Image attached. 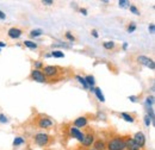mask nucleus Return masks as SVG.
<instances>
[{
    "label": "nucleus",
    "instance_id": "obj_1",
    "mask_svg": "<svg viewBox=\"0 0 155 150\" xmlns=\"http://www.w3.org/2000/svg\"><path fill=\"white\" fill-rule=\"evenodd\" d=\"M106 150H127L125 139L122 136H114L106 143Z\"/></svg>",
    "mask_w": 155,
    "mask_h": 150
},
{
    "label": "nucleus",
    "instance_id": "obj_2",
    "mask_svg": "<svg viewBox=\"0 0 155 150\" xmlns=\"http://www.w3.org/2000/svg\"><path fill=\"white\" fill-rule=\"evenodd\" d=\"M53 142H54V137L45 133V132H37L34 136V143L38 147H42V148L50 145Z\"/></svg>",
    "mask_w": 155,
    "mask_h": 150
},
{
    "label": "nucleus",
    "instance_id": "obj_3",
    "mask_svg": "<svg viewBox=\"0 0 155 150\" xmlns=\"http://www.w3.org/2000/svg\"><path fill=\"white\" fill-rule=\"evenodd\" d=\"M42 72H43V74L45 75L47 79H54L58 75L64 74L66 69L58 67V66H44L42 68Z\"/></svg>",
    "mask_w": 155,
    "mask_h": 150
},
{
    "label": "nucleus",
    "instance_id": "obj_4",
    "mask_svg": "<svg viewBox=\"0 0 155 150\" xmlns=\"http://www.w3.org/2000/svg\"><path fill=\"white\" fill-rule=\"evenodd\" d=\"M36 125L39 129H50V128L54 126V120L50 117L41 114L36 118Z\"/></svg>",
    "mask_w": 155,
    "mask_h": 150
},
{
    "label": "nucleus",
    "instance_id": "obj_5",
    "mask_svg": "<svg viewBox=\"0 0 155 150\" xmlns=\"http://www.w3.org/2000/svg\"><path fill=\"white\" fill-rule=\"evenodd\" d=\"M136 62L146 68H149L150 70H154L155 69V62L153 58L148 56H144V55H140V56L136 57Z\"/></svg>",
    "mask_w": 155,
    "mask_h": 150
},
{
    "label": "nucleus",
    "instance_id": "obj_6",
    "mask_svg": "<svg viewBox=\"0 0 155 150\" xmlns=\"http://www.w3.org/2000/svg\"><path fill=\"white\" fill-rule=\"evenodd\" d=\"M30 79H31L32 81L39 82V83H45V82H48V79L45 77V75L43 74V72L39 70V69H32L31 73H30Z\"/></svg>",
    "mask_w": 155,
    "mask_h": 150
},
{
    "label": "nucleus",
    "instance_id": "obj_7",
    "mask_svg": "<svg viewBox=\"0 0 155 150\" xmlns=\"http://www.w3.org/2000/svg\"><path fill=\"white\" fill-rule=\"evenodd\" d=\"M68 133H69V136L72 137V138H75L78 142H82V139H84V136H85V132H82L80 129H78L75 126H69L68 128Z\"/></svg>",
    "mask_w": 155,
    "mask_h": 150
},
{
    "label": "nucleus",
    "instance_id": "obj_8",
    "mask_svg": "<svg viewBox=\"0 0 155 150\" xmlns=\"http://www.w3.org/2000/svg\"><path fill=\"white\" fill-rule=\"evenodd\" d=\"M94 141H96V135H94V132L88 131L85 133L84 139H82V142H81V145L85 147V148H88V147H91V145L94 143Z\"/></svg>",
    "mask_w": 155,
    "mask_h": 150
},
{
    "label": "nucleus",
    "instance_id": "obj_9",
    "mask_svg": "<svg viewBox=\"0 0 155 150\" xmlns=\"http://www.w3.org/2000/svg\"><path fill=\"white\" fill-rule=\"evenodd\" d=\"M88 124V118L86 116H80L74 119L73 122V126H75L78 129H81V128H86Z\"/></svg>",
    "mask_w": 155,
    "mask_h": 150
},
{
    "label": "nucleus",
    "instance_id": "obj_10",
    "mask_svg": "<svg viewBox=\"0 0 155 150\" xmlns=\"http://www.w3.org/2000/svg\"><path fill=\"white\" fill-rule=\"evenodd\" d=\"M133 139L135 141L136 143L141 147V148H143L144 145H146V142H147V139H146V136H144V133L142 131H137L134 133V136H133Z\"/></svg>",
    "mask_w": 155,
    "mask_h": 150
},
{
    "label": "nucleus",
    "instance_id": "obj_11",
    "mask_svg": "<svg viewBox=\"0 0 155 150\" xmlns=\"http://www.w3.org/2000/svg\"><path fill=\"white\" fill-rule=\"evenodd\" d=\"M125 139V149L127 150H142V148L133 139V137H124Z\"/></svg>",
    "mask_w": 155,
    "mask_h": 150
},
{
    "label": "nucleus",
    "instance_id": "obj_12",
    "mask_svg": "<svg viewBox=\"0 0 155 150\" xmlns=\"http://www.w3.org/2000/svg\"><path fill=\"white\" fill-rule=\"evenodd\" d=\"M21 35H23V30L19 28H16V26L10 28L8 31H7V36L11 39H18V38L21 37Z\"/></svg>",
    "mask_w": 155,
    "mask_h": 150
},
{
    "label": "nucleus",
    "instance_id": "obj_13",
    "mask_svg": "<svg viewBox=\"0 0 155 150\" xmlns=\"http://www.w3.org/2000/svg\"><path fill=\"white\" fill-rule=\"evenodd\" d=\"M93 149L96 150H106V143L103 139H97L93 143Z\"/></svg>",
    "mask_w": 155,
    "mask_h": 150
},
{
    "label": "nucleus",
    "instance_id": "obj_14",
    "mask_svg": "<svg viewBox=\"0 0 155 150\" xmlns=\"http://www.w3.org/2000/svg\"><path fill=\"white\" fill-rule=\"evenodd\" d=\"M23 44H24L26 48H29L30 50H37V49H38V44L35 43L34 41H30V39H25V41L23 42Z\"/></svg>",
    "mask_w": 155,
    "mask_h": 150
},
{
    "label": "nucleus",
    "instance_id": "obj_15",
    "mask_svg": "<svg viewBox=\"0 0 155 150\" xmlns=\"http://www.w3.org/2000/svg\"><path fill=\"white\" fill-rule=\"evenodd\" d=\"M103 48L105 50H114L116 48V42H114V41H105L103 43Z\"/></svg>",
    "mask_w": 155,
    "mask_h": 150
},
{
    "label": "nucleus",
    "instance_id": "obj_16",
    "mask_svg": "<svg viewBox=\"0 0 155 150\" xmlns=\"http://www.w3.org/2000/svg\"><path fill=\"white\" fill-rule=\"evenodd\" d=\"M127 123H134L135 122V117L133 116V114H130V113H127V112H122L119 114Z\"/></svg>",
    "mask_w": 155,
    "mask_h": 150
},
{
    "label": "nucleus",
    "instance_id": "obj_17",
    "mask_svg": "<svg viewBox=\"0 0 155 150\" xmlns=\"http://www.w3.org/2000/svg\"><path fill=\"white\" fill-rule=\"evenodd\" d=\"M25 143V139L23 138V137H20V136H17V137H15V139H13V142H12V145L15 147V148H18L20 145H23Z\"/></svg>",
    "mask_w": 155,
    "mask_h": 150
},
{
    "label": "nucleus",
    "instance_id": "obj_18",
    "mask_svg": "<svg viewBox=\"0 0 155 150\" xmlns=\"http://www.w3.org/2000/svg\"><path fill=\"white\" fill-rule=\"evenodd\" d=\"M93 93L96 94V96H97L98 100H99L100 103H105V96H104V94H103V92H101V88H99V87H96Z\"/></svg>",
    "mask_w": 155,
    "mask_h": 150
},
{
    "label": "nucleus",
    "instance_id": "obj_19",
    "mask_svg": "<svg viewBox=\"0 0 155 150\" xmlns=\"http://www.w3.org/2000/svg\"><path fill=\"white\" fill-rule=\"evenodd\" d=\"M85 81L87 82L88 88H90V87H94L96 81H94V76H93V75H86V76H85Z\"/></svg>",
    "mask_w": 155,
    "mask_h": 150
},
{
    "label": "nucleus",
    "instance_id": "obj_20",
    "mask_svg": "<svg viewBox=\"0 0 155 150\" xmlns=\"http://www.w3.org/2000/svg\"><path fill=\"white\" fill-rule=\"evenodd\" d=\"M43 35V31L41 30V29H34V30H31L30 31V34H29V36L31 38H37L39 36H42Z\"/></svg>",
    "mask_w": 155,
    "mask_h": 150
},
{
    "label": "nucleus",
    "instance_id": "obj_21",
    "mask_svg": "<svg viewBox=\"0 0 155 150\" xmlns=\"http://www.w3.org/2000/svg\"><path fill=\"white\" fill-rule=\"evenodd\" d=\"M146 112H147V114H146V116H148V117L150 118V120H152V124H154V120H155L154 109H153V107H146Z\"/></svg>",
    "mask_w": 155,
    "mask_h": 150
},
{
    "label": "nucleus",
    "instance_id": "obj_22",
    "mask_svg": "<svg viewBox=\"0 0 155 150\" xmlns=\"http://www.w3.org/2000/svg\"><path fill=\"white\" fill-rule=\"evenodd\" d=\"M144 105L146 107H153L154 105V95H148L144 100Z\"/></svg>",
    "mask_w": 155,
    "mask_h": 150
},
{
    "label": "nucleus",
    "instance_id": "obj_23",
    "mask_svg": "<svg viewBox=\"0 0 155 150\" xmlns=\"http://www.w3.org/2000/svg\"><path fill=\"white\" fill-rule=\"evenodd\" d=\"M50 56L55 57V58H63L64 57V53L61 51V50H53L50 53Z\"/></svg>",
    "mask_w": 155,
    "mask_h": 150
},
{
    "label": "nucleus",
    "instance_id": "obj_24",
    "mask_svg": "<svg viewBox=\"0 0 155 150\" xmlns=\"http://www.w3.org/2000/svg\"><path fill=\"white\" fill-rule=\"evenodd\" d=\"M75 79L79 81V83L82 85V87H84L85 90H88V86H87V82L85 81V77H82L81 75H75Z\"/></svg>",
    "mask_w": 155,
    "mask_h": 150
},
{
    "label": "nucleus",
    "instance_id": "obj_25",
    "mask_svg": "<svg viewBox=\"0 0 155 150\" xmlns=\"http://www.w3.org/2000/svg\"><path fill=\"white\" fill-rule=\"evenodd\" d=\"M64 37H66V39L67 41H69V42H75V36L72 34V32H69V31H67L66 34H64Z\"/></svg>",
    "mask_w": 155,
    "mask_h": 150
},
{
    "label": "nucleus",
    "instance_id": "obj_26",
    "mask_svg": "<svg viewBox=\"0 0 155 150\" xmlns=\"http://www.w3.org/2000/svg\"><path fill=\"white\" fill-rule=\"evenodd\" d=\"M127 31H128L129 34L135 32V31H136V24H135V23H130V24L127 26Z\"/></svg>",
    "mask_w": 155,
    "mask_h": 150
},
{
    "label": "nucleus",
    "instance_id": "obj_27",
    "mask_svg": "<svg viewBox=\"0 0 155 150\" xmlns=\"http://www.w3.org/2000/svg\"><path fill=\"white\" fill-rule=\"evenodd\" d=\"M44 67V63L42 61H35L34 62V69H39L42 70V68Z\"/></svg>",
    "mask_w": 155,
    "mask_h": 150
},
{
    "label": "nucleus",
    "instance_id": "obj_28",
    "mask_svg": "<svg viewBox=\"0 0 155 150\" xmlns=\"http://www.w3.org/2000/svg\"><path fill=\"white\" fill-rule=\"evenodd\" d=\"M10 120H8V117L6 116V114H4V113H0V123L1 124H7Z\"/></svg>",
    "mask_w": 155,
    "mask_h": 150
},
{
    "label": "nucleus",
    "instance_id": "obj_29",
    "mask_svg": "<svg viewBox=\"0 0 155 150\" xmlns=\"http://www.w3.org/2000/svg\"><path fill=\"white\" fill-rule=\"evenodd\" d=\"M129 10H130L131 13H134L136 16H140V10L136 7L135 5H130V6H129Z\"/></svg>",
    "mask_w": 155,
    "mask_h": 150
},
{
    "label": "nucleus",
    "instance_id": "obj_30",
    "mask_svg": "<svg viewBox=\"0 0 155 150\" xmlns=\"http://www.w3.org/2000/svg\"><path fill=\"white\" fill-rule=\"evenodd\" d=\"M118 5H119V7L124 8V7H127V6H130V2L127 1V0H119V1H118Z\"/></svg>",
    "mask_w": 155,
    "mask_h": 150
},
{
    "label": "nucleus",
    "instance_id": "obj_31",
    "mask_svg": "<svg viewBox=\"0 0 155 150\" xmlns=\"http://www.w3.org/2000/svg\"><path fill=\"white\" fill-rule=\"evenodd\" d=\"M143 122H144V125H146L147 128H149L150 124H152V120H150V118H149L148 116H144V117H143Z\"/></svg>",
    "mask_w": 155,
    "mask_h": 150
},
{
    "label": "nucleus",
    "instance_id": "obj_32",
    "mask_svg": "<svg viewBox=\"0 0 155 150\" xmlns=\"http://www.w3.org/2000/svg\"><path fill=\"white\" fill-rule=\"evenodd\" d=\"M42 5L51 6V5H54V1H53V0H42Z\"/></svg>",
    "mask_w": 155,
    "mask_h": 150
},
{
    "label": "nucleus",
    "instance_id": "obj_33",
    "mask_svg": "<svg viewBox=\"0 0 155 150\" xmlns=\"http://www.w3.org/2000/svg\"><path fill=\"white\" fill-rule=\"evenodd\" d=\"M148 30H149V32H150L152 35H153V34L155 32V25L153 24V23H152V24H149V26H148Z\"/></svg>",
    "mask_w": 155,
    "mask_h": 150
},
{
    "label": "nucleus",
    "instance_id": "obj_34",
    "mask_svg": "<svg viewBox=\"0 0 155 150\" xmlns=\"http://www.w3.org/2000/svg\"><path fill=\"white\" fill-rule=\"evenodd\" d=\"M91 35H92V36H93L94 38L99 37V34H98V31L96 30V29H92V30H91Z\"/></svg>",
    "mask_w": 155,
    "mask_h": 150
},
{
    "label": "nucleus",
    "instance_id": "obj_35",
    "mask_svg": "<svg viewBox=\"0 0 155 150\" xmlns=\"http://www.w3.org/2000/svg\"><path fill=\"white\" fill-rule=\"evenodd\" d=\"M79 11H80V13H81L82 16H87V15H88V12H87V10H86V8H84V7H81V8L79 10Z\"/></svg>",
    "mask_w": 155,
    "mask_h": 150
},
{
    "label": "nucleus",
    "instance_id": "obj_36",
    "mask_svg": "<svg viewBox=\"0 0 155 150\" xmlns=\"http://www.w3.org/2000/svg\"><path fill=\"white\" fill-rule=\"evenodd\" d=\"M0 19H1V20H5V19H6V15H5V12H4V11H1V10H0Z\"/></svg>",
    "mask_w": 155,
    "mask_h": 150
},
{
    "label": "nucleus",
    "instance_id": "obj_37",
    "mask_svg": "<svg viewBox=\"0 0 155 150\" xmlns=\"http://www.w3.org/2000/svg\"><path fill=\"white\" fill-rule=\"evenodd\" d=\"M122 48H123V50H127V49H128V43H127V42H124V43H123V45H122Z\"/></svg>",
    "mask_w": 155,
    "mask_h": 150
},
{
    "label": "nucleus",
    "instance_id": "obj_38",
    "mask_svg": "<svg viewBox=\"0 0 155 150\" xmlns=\"http://www.w3.org/2000/svg\"><path fill=\"white\" fill-rule=\"evenodd\" d=\"M6 45H7V44H6L5 42H2V41H0V49H1V48H5Z\"/></svg>",
    "mask_w": 155,
    "mask_h": 150
},
{
    "label": "nucleus",
    "instance_id": "obj_39",
    "mask_svg": "<svg viewBox=\"0 0 155 150\" xmlns=\"http://www.w3.org/2000/svg\"><path fill=\"white\" fill-rule=\"evenodd\" d=\"M129 99H130L131 101H134V103L137 101V96H133V95H131V96H129Z\"/></svg>",
    "mask_w": 155,
    "mask_h": 150
},
{
    "label": "nucleus",
    "instance_id": "obj_40",
    "mask_svg": "<svg viewBox=\"0 0 155 150\" xmlns=\"http://www.w3.org/2000/svg\"><path fill=\"white\" fill-rule=\"evenodd\" d=\"M88 150H96V149H93V148H90Z\"/></svg>",
    "mask_w": 155,
    "mask_h": 150
},
{
    "label": "nucleus",
    "instance_id": "obj_41",
    "mask_svg": "<svg viewBox=\"0 0 155 150\" xmlns=\"http://www.w3.org/2000/svg\"><path fill=\"white\" fill-rule=\"evenodd\" d=\"M0 53H1V49H0Z\"/></svg>",
    "mask_w": 155,
    "mask_h": 150
}]
</instances>
